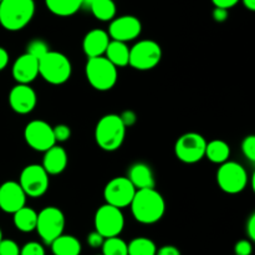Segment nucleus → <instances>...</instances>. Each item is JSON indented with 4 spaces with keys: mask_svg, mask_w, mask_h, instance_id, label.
<instances>
[{
    "mask_svg": "<svg viewBox=\"0 0 255 255\" xmlns=\"http://www.w3.org/2000/svg\"><path fill=\"white\" fill-rule=\"evenodd\" d=\"M129 207L133 218L142 224L157 223L166 212L164 198L154 188L137 189Z\"/></svg>",
    "mask_w": 255,
    "mask_h": 255,
    "instance_id": "1",
    "label": "nucleus"
},
{
    "mask_svg": "<svg viewBox=\"0 0 255 255\" xmlns=\"http://www.w3.org/2000/svg\"><path fill=\"white\" fill-rule=\"evenodd\" d=\"M35 14L34 0H1L0 24L9 31L24 29Z\"/></svg>",
    "mask_w": 255,
    "mask_h": 255,
    "instance_id": "2",
    "label": "nucleus"
},
{
    "mask_svg": "<svg viewBox=\"0 0 255 255\" xmlns=\"http://www.w3.org/2000/svg\"><path fill=\"white\" fill-rule=\"evenodd\" d=\"M126 137V126L120 115L109 114L99 120L95 128V139L101 149L114 152L122 146Z\"/></svg>",
    "mask_w": 255,
    "mask_h": 255,
    "instance_id": "3",
    "label": "nucleus"
},
{
    "mask_svg": "<svg viewBox=\"0 0 255 255\" xmlns=\"http://www.w3.org/2000/svg\"><path fill=\"white\" fill-rule=\"evenodd\" d=\"M89 84L97 91H109L116 85L119 72L117 67L106 56L89 57L85 66Z\"/></svg>",
    "mask_w": 255,
    "mask_h": 255,
    "instance_id": "4",
    "label": "nucleus"
},
{
    "mask_svg": "<svg viewBox=\"0 0 255 255\" xmlns=\"http://www.w3.org/2000/svg\"><path fill=\"white\" fill-rule=\"evenodd\" d=\"M71 62L62 52L50 50L39 59V75L49 84H65L71 76Z\"/></svg>",
    "mask_w": 255,
    "mask_h": 255,
    "instance_id": "5",
    "label": "nucleus"
},
{
    "mask_svg": "<svg viewBox=\"0 0 255 255\" xmlns=\"http://www.w3.org/2000/svg\"><path fill=\"white\" fill-rule=\"evenodd\" d=\"M65 216L57 207H46L37 213V222L35 231L45 244H51L57 237L64 233Z\"/></svg>",
    "mask_w": 255,
    "mask_h": 255,
    "instance_id": "6",
    "label": "nucleus"
},
{
    "mask_svg": "<svg viewBox=\"0 0 255 255\" xmlns=\"http://www.w3.org/2000/svg\"><path fill=\"white\" fill-rule=\"evenodd\" d=\"M162 59V49L153 40H141L129 49L128 65L139 71L152 70Z\"/></svg>",
    "mask_w": 255,
    "mask_h": 255,
    "instance_id": "7",
    "label": "nucleus"
},
{
    "mask_svg": "<svg viewBox=\"0 0 255 255\" xmlns=\"http://www.w3.org/2000/svg\"><path fill=\"white\" fill-rule=\"evenodd\" d=\"M219 188L228 194H238L248 186V173L237 162H224L217 171Z\"/></svg>",
    "mask_w": 255,
    "mask_h": 255,
    "instance_id": "8",
    "label": "nucleus"
},
{
    "mask_svg": "<svg viewBox=\"0 0 255 255\" xmlns=\"http://www.w3.org/2000/svg\"><path fill=\"white\" fill-rule=\"evenodd\" d=\"M125 227V217L121 209L111 204H104L95 213V231L104 238L119 237Z\"/></svg>",
    "mask_w": 255,
    "mask_h": 255,
    "instance_id": "9",
    "label": "nucleus"
},
{
    "mask_svg": "<svg viewBox=\"0 0 255 255\" xmlns=\"http://www.w3.org/2000/svg\"><path fill=\"white\" fill-rule=\"evenodd\" d=\"M206 146L207 141L202 134L188 132L177 139L174 152L179 161L187 164H193L206 156Z\"/></svg>",
    "mask_w": 255,
    "mask_h": 255,
    "instance_id": "10",
    "label": "nucleus"
},
{
    "mask_svg": "<svg viewBox=\"0 0 255 255\" xmlns=\"http://www.w3.org/2000/svg\"><path fill=\"white\" fill-rule=\"evenodd\" d=\"M19 184L26 197L39 198L44 196L49 188V174L41 164H29L20 173Z\"/></svg>",
    "mask_w": 255,
    "mask_h": 255,
    "instance_id": "11",
    "label": "nucleus"
},
{
    "mask_svg": "<svg viewBox=\"0 0 255 255\" xmlns=\"http://www.w3.org/2000/svg\"><path fill=\"white\" fill-rule=\"evenodd\" d=\"M24 138L29 147L39 152H45L56 144L54 136V128L42 120H34L26 125L24 131Z\"/></svg>",
    "mask_w": 255,
    "mask_h": 255,
    "instance_id": "12",
    "label": "nucleus"
},
{
    "mask_svg": "<svg viewBox=\"0 0 255 255\" xmlns=\"http://www.w3.org/2000/svg\"><path fill=\"white\" fill-rule=\"evenodd\" d=\"M137 189L127 177H115L104 189V198L107 204L122 209L128 207Z\"/></svg>",
    "mask_w": 255,
    "mask_h": 255,
    "instance_id": "13",
    "label": "nucleus"
},
{
    "mask_svg": "<svg viewBox=\"0 0 255 255\" xmlns=\"http://www.w3.org/2000/svg\"><path fill=\"white\" fill-rule=\"evenodd\" d=\"M141 31L142 24L138 17L133 15H124L111 20L107 34L111 40L127 42L138 37Z\"/></svg>",
    "mask_w": 255,
    "mask_h": 255,
    "instance_id": "14",
    "label": "nucleus"
},
{
    "mask_svg": "<svg viewBox=\"0 0 255 255\" xmlns=\"http://www.w3.org/2000/svg\"><path fill=\"white\" fill-rule=\"evenodd\" d=\"M26 203V194L19 182L7 181L0 186V209L5 213L14 214Z\"/></svg>",
    "mask_w": 255,
    "mask_h": 255,
    "instance_id": "15",
    "label": "nucleus"
},
{
    "mask_svg": "<svg viewBox=\"0 0 255 255\" xmlns=\"http://www.w3.org/2000/svg\"><path fill=\"white\" fill-rule=\"evenodd\" d=\"M9 104L12 111L19 115H27L36 107L37 96L32 87L25 84H17L9 94Z\"/></svg>",
    "mask_w": 255,
    "mask_h": 255,
    "instance_id": "16",
    "label": "nucleus"
},
{
    "mask_svg": "<svg viewBox=\"0 0 255 255\" xmlns=\"http://www.w3.org/2000/svg\"><path fill=\"white\" fill-rule=\"evenodd\" d=\"M11 74L17 84L29 85L39 76V60L27 52L20 55L12 65Z\"/></svg>",
    "mask_w": 255,
    "mask_h": 255,
    "instance_id": "17",
    "label": "nucleus"
},
{
    "mask_svg": "<svg viewBox=\"0 0 255 255\" xmlns=\"http://www.w3.org/2000/svg\"><path fill=\"white\" fill-rule=\"evenodd\" d=\"M107 31L102 29L90 30L82 40V50L87 57L104 56L110 42Z\"/></svg>",
    "mask_w": 255,
    "mask_h": 255,
    "instance_id": "18",
    "label": "nucleus"
},
{
    "mask_svg": "<svg viewBox=\"0 0 255 255\" xmlns=\"http://www.w3.org/2000/svg\"><path fill=\"white\" fill-rule=\"evenodd\" d=\"M44 153L41 166L44 167L49 176H56V174L62 173L66 169L67 152L65 151L64 147L54 144L49 149H46Z\"/></svg>",
    "mask_w": 255,
    "mask_h": 255,
    "instance_id": "19",
    "label": "nucleus"
},
{
    "mask_svg": "<svg viewBox=\"0 0 255 255\" xmlns=\"http://www.w3.org/2000/svg\"><path fill=\"white\" fill-rule=\"evenodd\" d=\"M127 178L129 179L136 189H146V188H154L156 181H154L153 172L151 167L146 163H134L129 167L128 176Z\"/></svg>",
    "mask_w": 255,
    "mask_h": 255,
    "instance_id": "20",
    "label": "nucleus"
},
{
    "mask_svg": "<svg viewBox=\"0 0 255 255\" xmlns=\"http://www.w3.org/2000/svg\"><path fill=\"white\" fill-rule=\"evenodd\" d=\"M51 252L54 255H80L81 254V243L74 236L64 234L57 237L51 244Z\"/></svg>",
    "mask_w": 255,
    "mask_h": 255,
    "instance_id": "21",
    "label": "nucleus"
},
{
    "mask_svg": "<svg viewBox=\"0 0 255 255\" xmlns=\"http://www.w3.org/2000/svg\"><path fill=\"white\" fill-rule=\"evenodd\" d=\"M105 56L116 67H125L128 65L129 47L127 46V42L110 40Z\"/></svg>",
    "mask_w": 255,
    "mask_h": 255,
    "instance_id": "22",
    "label": "nucleus"
},
{
    "mask_svg": "<svg viewBox=\"0 0 255 255\" xmlns=\"http://www.w3.org/2000/svg\"><path fill=\"white\" fill-rule=\"evenodd\" d=\"M231 156V147L223 139H213L207 142L206 156L211 162L217 164H222L227 162Z\"/></svg>",
    "mask_w": 255,
    "mask_h": 255,
    "instance_id": "23",
    "label": "nucleus"
},
{
    "mask_svg": "<svg viewBox=\"0 0 255 255\" xmlns=\"http://www.w3.org/2000/svg\"><path fill=\"white\" fill-rule=\"evenodd\" d=\"M14 224L22 233H30L35 231L37 222V213L30 207L24 206L14 214Z\"/></svg>",
    "mask_w": 255,
    "mask_h": 255,
    "instance_id": "24",
    "label": "nucleus"
},
{
    "mask_svg": "<svg viewBox=\"0 0 255 255\" xmlns=\"http://www.w3.org/2000/svg\"><path fill=\"white\" fill-rule=\"evenodd\" d=\"M45 4L57 16H71L82 7V0H45Z\"/></svg>",
    "mask_w": 255,
    "mask_h": 255,
    "instance_id": "25",
    "label": "nucleus"
},
{
    "mask_svg": "<svg viewBox=\"0 0 255 255\" xmlns=\"http://www.w3.org/2000/svg\"><path fill=\"white\" fill-rule=\"evenodd\" d=\"M89 9L100 21H111L116 15V4L114 0H95Z\"/></svg>",
    "mask_w": 255,
    "mask_h": 255,
    "instance_id": "26",
    "label": "nucleus"
},
{
    "mask_svg": "<svg viewBox=\"0 0 255 255\" xmlns=\"http://www.w3.org/2000/svg\"><path fill=\"white\" fill-rule=\"evenodd\" d=\"M127 251L128 255H156L157 247L149 238L138 237L127 244Z\"/></svg>",
    "mask_w": 255,
    "mask_h": 255,
    "instance_id": "27",
    "label": "nucleus"
},
{
    "mask_svg": "<svg viewBox=\"0 0 255 255\" xmlns=\"http://www.w3.org/2000/svg\"><path fill=\"white\" fill-rule=\"evenodd\" d=\"M101 248L104 255H128L127 243L124 239L119 238V237L105 238Z\"/></svg>",
    "mask_w": 255,
    "mask_h": 255,
    "instance_id": "28",
    "label": "nucleus"
},
{
    "mask_svg": "<svg viewBox=\"0 0 255 255\" xmlns=\"http://www.w3.org/2000/svg\"><path fill=\"white\" fill-rule=\"evenodd\" d=\"M49 51L50 49L47 42H45L44 40H40V39H35L32 40V41H30L29 45H27V50H26L27 54L36 57L37 60L41 59V57Z\"/></svg>",
    "mask_w": 255,
    "mask_h": 255,
    "instance_id": "29",
    "label": "nucleus"
},
{
    "mask_svg": "<svg viewBox=\"0 0 255 255\" xmlns=\"http://www.w3.org/2000/svg\"><path fill=\"white\" fill-rule=\"evenodd\" d=\"M242 152L251 162H255V136L249 134L242 142Z\"/></svg>",
    "mask_w": 255,
    "mask_h": 255,
    "instance_id": "30",
    "label": "nucleus"
},
{
    "mask_svg": "<svg viewBox=\"0 0 255 255\" xmlns=\"http://www.w3.org/2000/svg\"><path fill=\"white\" fill-rule=\"evenodd\" d=\"M0 255H20V248L11 239L0 241Z\"/></svg>",
    "mask_w": 255,
    "mask_h": 255,
    "instance_id": "31",
    "label": "nucleus"
},
{
    "mask_svg": "<svg viewBox=\"0 0 255 255\" xmlns=\"http://www.w3.org/2000/svg\"><path fill=\"white\" fill-rule=\"evenodd\" d=\"M20 255H45V249L37 242H29L20 249Z\"/></svg>",
    "mask_w": 255,
    "mask_h": 255,
    "instance_id": "32",
    "label": "nucleus"
},
{
    "mask_svg": "<svg viewBox=\"0 0 255 255\" xmlns=\"http://www.w3.org/2000/svg\"><path fill=\"white\" fill-rule=\"evenodd\" d=\"M52 128H54V136L56 142H66L71 137V129L67 125H57Z\"/></svg>",
    "mask_w": 255,
    "mask_h": 255,
    "instance_id": "33",
    "label": "nucleus"
},
{
    "mask_svg": "<svg viewBox=\"0 0 255 255\" xmlns=\"http://www.w3.org/2000/svg\"><path fill=\"white\" fill-rule=\"evenodd\" d=\"M234 253H236V255H252V253H253L252 241L242 239V241L237 242V244L234 246Z\"/></svg>",
    "mask_w": 255,
    "mask_h": 255,
    "instance_id": "34",
    "label": "nucleus"
},
{
    "mask_svg": "<svg viewBox=\"0 0 255 255\" xmlns=\"http://www.w3.org/2000/svg\"><path fill=\"white\" fill-rule=\"evenodd\" d=\"M104 242H105V238L97 231L91 232V233L87 236V244L94 249L101 248Z\"/></svg>",
    "mask_w": 255,
    "mask_h": 255,
    "instance_id": "35",
    "label": "nucleus"
},
{
    "mask_svg": "<svg viewBox=\"0 0 255 255\" xmlns=\"http://www.w3.org/2000/svg\"><path fill=\"white\" fill-rule=\"evenodd\" d=\"M120 117H121L122 122H124V125L126 126V128H127V127L133 126V125L136 124V121H137L136 114H134L133 111H129V110H128V111L122 112V115H120Z\"/></svg>",
    "mask_w": 255,
    "mask_h": 255,
    "instance_id": "36",
    "label": "nucleus"
},
{
    "mask_svg": "<svg viewBox=\"0 0 255 255\" xmlns=\"http://www.w3.org/2000/svg\"><path fill=\"white\" fill-rule=\"evenodd\" d=\"M156 255H181V252L174 246H164L157 249Z\"/></svg>",
    "mask_w": 255,
    "mask_h": 255,
    "instance_id": "37",
    "label": "nucleus"
},
{
    "mask_svg": "<svg viewBox=\"0 0 255 255\" xmlns=\"http://www.w3.org/2000/svg\"><path fill=\"white\" fill-rule=\"evenodd\" d=\"M247 234L249 237V241H255V214H252L247 222Z\"/></svg>",
    "mask_w": 255,
    "mask_h": 255,
    "instance_id": "38",
    "label": "nucleus"
},
{
    "mask_svg": "<svg viewBox=\"0 0 255 255\" xmlns=\"http://www.w3.org/2000/svg\"><path fill=\"white\" fill-rule=\"evenodd\" d=\"M213 19L218 22H223L228 19V10L223 7H216L213 10Z\"/></svg>",
    "mask_w": 255,
    "mask_h": 255,
    "instance_id": "39",
    "label": "nucleus"
},
{
    "mask_svg": "<svg viewBox=\"0 0 255 255\" xmlns=\"http://www.w3.org/2000/svg\"><path fill=\"white\" fill-rule=\"evenodd\" d=\"M216 7H223V9H231L234 5L239 2V0H212Z\"/></svg>",
    "mask_w": 255,
    "mask_h": 255,
    "instance_id": "40",
    "label": "nucleus"
},
{
    "mask_svg": "<svg viewBox=\"0 0 255 255\" xmlns=\"http://www.w3.org/2000/svg\"><path fill=\"white\" fill-rule=\"evenodd\" d=\"M9 64V54L4 47L0 46V71L4 70Z\"/></svg>",
    "mask_w": 255,
    "mask_h": 255,
    "instance_id": "41",
    "label": "nucleus"
},
{
    "mask_svg": "<svg viewBox=\"0 0 255 255\" xmlns=\"http://www.w3.org/2000/svg\"><path fill=\"white\" fill-rule=\"evenodd\" d=\"M242 1H243V4L246 5L247 9L254 11V10H255V0H242Z\"/></svg>",
    "mask_w": 255,
    "mask_h": 255,
    "instance_id": "42",
    "label": "nucleus"
},
{
    "mask_svg": "<svg viewBox=\"0 0 255 255\" xmlns=\"http://www.w3.org/2000/svg\"><path fill=\"white\" fill-rule=\"evenodd\" d=\"M94 1H95V0H82V6H85V7H87V9H89L90 5H91Z\"/></svg>",
    "mask_w": 255,
    "mask_h": 255,
    "instance_id": "43",
    "label": "nucleus"
},
{
    "mask_svg": "<svg viewBox=\"0 0 255 255\" xmlns=\"http://www.w3.org/2000/svg\"><path fill=\"white\" fill-rule=\"evenodd\" d=\"M2 239V232H1V229H0V241H1Z\"/></svg>",
    "mask_w": 255,
    "mask_h": 255,
    "instance_id": "44",
    "label": "nucleus"
},
{
    "mask_svg": "<svg viewBox=\"0 0 255 255\" xmlns=\"http://www.w3.org/2000/svg\"><path fill=\"white\" fill-rule=\"evenodd\" d=\"M99 255H104V254H99Z\"/></svg>",
    "mask_w": 255,
    "mask_h": 255,
    "instance_id": "45",
    "label": "nucleus"
},
{
    "mask_svg": "<svg viewBox=\"0 0 255 255\" xmlns=\"http://www.w3.org/2000/svg\"><path fill=\"white\" fill-rule=\"evenodd\" d=\"M0 1H1V0H0Z\"/></svg>",
    "mask_w": 255,
    "mask_h": 255,
    "instance_id": "46",
    "label": "nucleus"
}]
</instances>
